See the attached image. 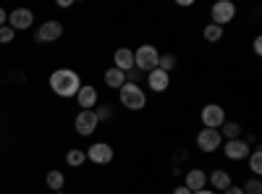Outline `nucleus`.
Segmentation results:
<instances>
[{
    "label": "nucleus",
    "instance_id": "20",
    "mask_svg": "<svg viewBox=\"0 0 262 194\" xmlns=\"http://www.w3.org/2000/svg\"><path fill=\"white\" fill-rule=\"evenodd\" d=\"M84 160H86V153H81V149H69V153H66V163L74 165V168L84 165Z\"/></svg>",
    "mask_w": 262,
    "mask_h": 194
},
{
    "label": "nucleus",
    "instance_id": "26",
    "mask_svg": "<svg viewBox=\"0 0 262 194\" xmlns=\"http://www.w3.org/2000/svg\"><path fill=\"white\" fill-rule=\"evenodd\" d=\"M13 37H16V32L6 24V27H0V45H8V42H13Z\"/></svg>",
    "mask_w": 262,
    "mask_h": 194
},
{
    "label": "nucleus",
    "instance_id": "4",
    "mask_svg": "<svg viewBox=\"0 0 262 194\" xmlns=\"http://www.w3.org/2000/svg\"><path fill=\"white\" fill-rule=\"evenodd\" d=\"M210 13H212V24L223 29L226 24H231V21H233V16H236V6L231 3V0H217Z\"/></svg>",
    "mask_w": 262,
    "mask_h": 194
},
{
    "label": "nucleus",
    "instance_id": "1",
    "mask_svg": "<svg viewBox=\"0 0 262 194\" xmlns=\"http://www.w3.org/2000/svg\"><path fill=\"white\" fill-rule=\"evenodd\" d=\"M50 90L58 97H76V92L81 90V79L71 69H58L50 74Z\"/></svg>",
    "mask_w": 262,
    "mask_h": 194
},
{
    "label": "nucleus",
    "instance_id": "6",
    "mask_svg": "<svg viewBox=\"0 0 262 194\" xmlns=\"http://www.w3.org/2000/svg\"><path fill=\"white\" fill-rule=\"evenodd\" d=\"M221 144H223V137L217 128H202V132L196 134V147H200L202 153H215Z\"/></svg>",
    "mask_w": 262,
    "mask_h": 194
},
{
    "label": "nucleus",
    "instance_id": "18",
    "mask_svg": "<svg viewBox=\"0 0 262 194\" xmlns=\"http://www.w3.org/2000/svg\"><path fill=\"white\" fill-rule=\"evenodd\" d=\"M217 132H221V137H226V142L228 139H242V126H238L236 121H226Z\"/></svg>",
    "mask_w": 262,
    "mask_h": 194
},
{
    "label": "nucleus",
    "instance_id": "31",
    "mask_svg": "<svg viewBox=\"0 0 262 194\" xmlns=\"http://www.w3.org/2000/svg\"><path fill=\"white\" fill-rule=\"evenodd\" d=\"M191 194H215L212 189H200V191H191Z\"/></svg>",
    "mask_w": 262,
    "mask_h": 194
},
{
    "label": "nucleus",
    "instance_id": "28",
    "mask_svg": "<svg viewBox=\"0 0 262 194\" xmlns=\"http://www.w3.org/2000/svg\"><path fill=\"white\" fill-rule=\"evenodd\" d=\"M254 53H257V55L262 53V37H254Z\"/></svg>",
    "mask_w": 262,
    "mask_h": 194
},
{
    "label": "nucleus",
    "instance_id": "13",
    "mask_svg": "<svg viewBox=\"0 0 262 194\" xmlns=\"http://www.w3.org/2000/svg\"><path fill=\"white\" fill-rule=\"evenodd\" d=\"M76 100L81 105V111H92V107L97 105V90L92 87V84H81V90L76 92Z\"/></svg>",
    "mask_w": 262,
    "mask_h": 194
},
{
    "label": "nucleus",
    "instance_id": "12",
    "mask_svg": "<svg viewBox=\"0 0 262 194\" xmlns=\"http://www.w3.org/2000/svg\"><path fill=\"white\" fill-rule=\"evenodd\" d=\"M147 84H149V90L152 92H165L170 87V74L160 71V69H152L147 74Z\"/></svg>",
    "mask_w": 262,
    "mask_h": 194
},
{
    "label": "nucleus",
    "instance_id": "30",
    "mask_svg": "<svg viewBox=\"0 0 262 194\" xmlns=\"http://www.w3.org/2000/svg\"><path fill=\"white\" fill-rule=\"evenodd\" d=\"M173 194H191L186 186H176V189H173Z\"/></svg>",
    "mask_w": 262,
    "mask_h": 194
},
{
    "label": "nucleus",
    "instance_id": "17",
    "mask_svg": "<svg viewBox=\"0 0 262 194\" xmlns=\"http://www.w3.org/2000/svg\"><path fill=\"white\" fill-rule=\"evenodd\" d=\"M105 84H107L111 90H121L123 84H126V74L118 71L116 66H113V69H107V71H105Z\"/></svg>",
    "mask_w": 262,
    "mask_h": 194
},
{
    "label": "nucleus",
    "instance_id": "14",
    "mask_svg": "<svg viewBox=\"0 0 262 194\" xmlns=\"http://www.w3.org/2000/svg\"><path fill=\"white\" fill-rule=\"evenodd\" d=\"M113 63H116V69L128 74L131 69H134V50H128V48H118L116 55H113Z\"/></svg>",
    "mask_w": 262,
    "mask_h": 194
},
{
    "label": "nucleus",
    "instance_id": "19",
    "mask_svg": "<svg viewBox=\"0 0 262 194\" xmlns=\"http://www.w3.org/2000/svg\"><path fill=\"white\" fill-rule=\"evenodd\" d=\"M45 181H48V189H53V191H60V189H63V184H66V176L60 174V170H50Z\"/></svg>",
    "mask_w": 262,
    "mask_h": 194
},
{
    "label": "nucleus",
    "instance_id": "10",
    "mask_svg": "<svg viewBox=\"0 0 262 194\" xmlns=\"http://www.w3.org/2000/svg\"><path fill=\"white\" fill-rule=\"evenodd\" d=\"M223 153H226L228 160H247L249 153H252V147L244 139H228L226 147H223Z\"/></svg>",
    "mask_w": 262,
    "mask_h": 194
},
{
    "label": "nucleus",
    "instance_id": "8",
    "mask_svg": "<svg viewBox=\"0 0 262 194\" xmlns=\"http://www.w3.org/2000/svg\"><path fill=\"white\" fill-rule=\"evenodd\" d=\"M86 158H90L92 163H97V165H107V163H113V147L107 142H95V144H90V149H86Z\"/></svg>",
    "mask_w": 262,
    "mask_h": 194
},
{
    "label": "nucleus",
    "instance_id": "16",
    "mask_svg": "<svg viewBox=\"0 0 262 194\" xmlns=\"http://www.w3.org/2000/svg\"><path fill=\"white\" fill-rule=\"evenodd\" d=\"M207 184H210L212 189L226 191V189L231 186V174H228V170H223V168H217V170H212V174L207 176Z\"/></svg>",
    "mask_w": 262,
    "mask_h": 194
},
{
    "label": "nucleus",
    "instance_id": "25",
    "mask_svg": "<svg viewBox=\"0 0 262 194\" xmlns=\"http://www.w3.org/2000/svg\"><path fill=\"white\" fill-rule=\"evenodd\" d=\"M95 116H97V121H111L113 118V107L111 105H100L95 111Z\"/></svg>",
    "mask_w": 262,
    "mask_h": 194
},
{
    "label": "nucleus",
    "instance_id": "23",
    "mask_svg": "<svg viewBox=\"0 0 262 194\" xmlns=\"http://www.w3.org/2000/svg\"><path fill=\"white\" fill-rule=\"evenodd\" d=\"M158 69H160V71H165V74H170L173 69H176V58H173L170 53H165V55L158 60Z\"/></svg>",
    "mask_w": 262,
    "mask_h": 194
},
{
    "label": "nucleus",
    "instance_id": "22",
    "mask_svg": "<svg viewBox=\"0 0 262 194\" xmlns=\"http://www.w3.org/2000/svg\"><path fill=\"white\" fill-rule=\"evenodd\" d=\"M202 37H205L207 42H217V39L223 37V29H221V27H215V24H207L205 32H202Z\"/></svg>",
    "mask_w": 262,
    "mask_h": 194
},
{
    "label": "nucleus",
    "instance_id": "32",
    "mask_svg": "<svg viewBox=\"0 0 262 194\" xmlns=\"http://www.w3.org/2000/svg\"><path fill=\"white\" fill-rule=\"evenodd\" d=\"M55 194H63V191H55Z\"/></svg>",
    "mask_w": 262,
    "mask_h": 194
},
{
    "label": "nucleus",
    "instance_id": "24",
    "mask_svg": "<svg viewBox=\"0 0 262 194\" xmlns=\"http://www.w3.org/2000/svg\"><path fill=\"white\" fill-rule=\"evenodd\" d=\"M244 194H262V181L259 179H249L244 186H242Z\"/></svg>",
    "mask_w": 262,
    "mask_h": 194
},
{
    "label": "nucleus",
    "instance_id": "3",
    "mask_svg": "<svg viewBox=\"0 0 262 194\" xmlns=\"http://www.w3.org/2000/svg\"><path fill=\"white\" fill-rule=\"evenodd\" d=\"M158 60H160L158 48H152V45H142V48L134 53V69H137V71L149 74L152 69H158Z\"/></svg>",
    "mask_w": 262,
    "mask_h": 194
},
{
    "label": "nucleus",
    "instance_id": "11",
    "mask_svg": "<svg viewBox=\"0 0 262 194\" xmlns=\"http://www.w3.org/2000/svg\"><path fill=\"white\" fill-rule=\"evenodd\" d=\"M63 34V24L60 21H45L37 34H34V42H58V37Z\"/></svg>",
    "mask_w": 262,
    "mask_h": 194
},
{
    "label": "nucleus",
    "instance_id": "29",
    "mask_svg": "<svg viewBox=\"0 0 262 194\" xmlns=\"http://www.w3.org/2000/svg\"><path fill=\"white\" fill-rule=\"evenodd\" d=\"M6 24H8V13L0 8V27H6Z\"/></svg>",
    "mask_w": 262,
    "mask_h": 194
},
{
    "label": "nucleus",
    "instance_id": "9",
    "mask_svg": "<svg viewBox=\"0 0 262 194\" xmlns=\"http://www.w3.org/2000/svg\"><path fill=\"white\" fill-rule=\"evenodd\" d=\"M32 21H34V13H32L29 8H16V11L8 13V27H11L13 32H24V29H29V27H32Z\"/></svg>",
    "mask_w": 262,
    "mask_h": 194
},
{
    "label": "nucleus",
    "instance_id": "21",
    "mask_svg": "<svg viewBox=\"0 0 262 194\" xmlns=\"http://www.w3.org/2000/svg\"><path fill=\"white\" fill-rule=\"evenodd\" d=\"M249 168H252V174H254V176L262 174V153H259V149L249 153Z\"/></svg>",
    "mask_w": 262,
    "mask_h": 194
},
{
    "label": "nucleus",
    "instance_id": "2",
    "mask_svg": "<svg viewBox=\"0 0 262 194\" xmlns=\"http://www.w3.org/2000/svg\"><path fill=\"white\" fill-rule=\"evenodd\" d=\"M121 105L128 107V111H142V107L147 105V95L142 92L139 84H123L121 87Z\"/></svg>",
    "mask_w": 262,
    "mask_h": 194
},
{
    "label": "nucleus",
    "instance_id": "15",
    "mask_svg": "<svg viewBox=\"0 0 262 194\" xmlns=\"http://www.w3.org/2000/svg\"><path fill=\"white\" fill-rule=\"evenodd\" d=\"M189 191H200V189H205L207 186V174L205 170H200V168H191L189 174H186V184H184Z\"/></svg>",
    "mask_w": 262,
    "mask_h": 194
},
{
    "label": "nucleus",
    "instance_id": "27",
    "mask_svg": "<svg viewBox=\"0 0 262 194\" xmlns=\"http://www.w3.org/2000/svg\"><path fill=\"white\" fill-rule=\"evenodd\" d=\"M223 194H244V191H242V186H233V184H231V186H228Z\"/></svg>",
    "mask_w": 262,
    "mask_h": 194
},
{
    "label": "nucleus",
    "instance_id": "5",
    "mask_svg": "<svg viewBox=\"0 0 262 194\" xmlns=\"http://www.w3.org/2000/svg\"><path fill=\"white\" fill-rule=\"evenodd\" d=\"M200 118H202V126H205V128H221V126L226 123V111H223L221 105L210 102V105L202 107Z\"/></svg>",
    "mask_w": 262,
    "mask_h": 194
},
{
    "label": "nucleus",
    "instance_id": "7",
    "mask_svg": "<svg viewBox=\"0 0 262 194\" xmlns=\"http://www.w3.org/2000/svg\"><path fill=\"white\" fill-rule=\"evenodd\" d=\"M74 126H76V132H79L81 137H90V134H95V132H97L100 121H97L95 111H79V113H76Z\"/></svg>",
    "mask_w": 262,
    "mask_h": 194
}]
</instances>
